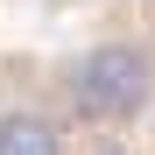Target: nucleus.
Returning a JSON list of instances; mask_svg holds the SVG:
<instances>
[{
    "mask_svg": "<svg viewBox=\"0 0 155 155\" xmlns=\"http://www.w3.org/2000/svg\"><path fill=\"white\" fill-rule=\"evenodd\" d=\"M64 92H71V106L85 120H106V127L134 120L148 106V92H155V57L134 49V42H99L64 71Z\"/></svg>",
    "mask_w": 155,
    "mask_h": 155,
    "instance_id": "1",
    "label": "nucleus"
},
{
    "mask_svg": "<svg viewBox=\"0 0 155 155\" xmlns=\"http://www.w3.org/2000/svg\"><path fill=\"white\" fill-rule=\"evenodd\" d=\"M0 155H64V134L49 113L14 106V113H0Z\"/></svg>",
    "mask_w": 155,
    "mask_h": 155,
    "instance_id": "2",
    "label": "nucleus"
}]
</instances>
